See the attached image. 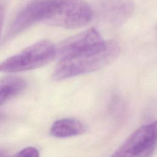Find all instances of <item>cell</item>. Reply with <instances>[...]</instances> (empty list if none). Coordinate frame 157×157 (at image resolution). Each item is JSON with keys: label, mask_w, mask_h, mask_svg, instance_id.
<instances>
[{"label": "cell", "mask_w": 157, "mask_h": 157, "mask_svg": "<svg viewBox=\"0 0 157 157\" xmlns=\"http://www.w3.org/2000/svg\"><path fill=\"white\" fill-rule=\"evenodd\" d=\"M93 17V9L84 0H30L17 15L10 28L18 34L34 24L43 22L75 29L86 25Z\"/></svg>", "instance_id": "1"}, {"label": "cell", "mask_w": 157, "mask_h": 157, "mask_svg": "<svg viewBox=\"0 0 157 157\" xmlns=\"http://www.w3.org/2000/svg\"><path fill=\"white\" fill-rule=\"evenodd\" d=\"M56 48L48 40H40L0 63V72H18L39 68L50 62Z\"/></svg>", "instance_id": "3"}, {"label": "cell", "mask_w": 157, "mask_h": 157, "mask_svg": "<svg viewBox=\"0 0 157 157\" xmlns=\"http://www.w3.org/2000/svg\"><path fill=\"white\" fill-rule=\"evenodd\" d=\"M3 119H4V115L0 113V123L2 121Z\"/></svg>", "instance_id": "11"}, {"label": "cell", "mask_w": 157, "mask_h": 157, "mask_svg": "<svg viewBox=\"0 0 157 157\" xmlns=\"http://www.w3.org/2000/svg\"><path fill=\"white\" fill-rule=\"evenodd\" d=\"M17 156H29V157H37L39 155V151L37 148L33 147H26L20 151H18L16 155Z\"/></svg>", "instance_id": "9"}, {"label": "cell", "mask_w": 157, "mask_h": 157, "mask_svg": "<svg viewBox=\"0 0 157 157\" xmlns=\"http://www.w3.org/2000/svg\"><path fill=\"white\" fill-rule=\"evenodd\" d=\"M156 32H157V25H156Z\"/></svg>", "instance_id": "13"}, {"label": "cell", "mask_w": 157, "mask_h": 157, "mask_svg": "<svg viewBox=\"0 0 157 157\" xmlns=\"http://www.w3.org/2000/svg\"><path fill=\"white\" fill-rule=\"evenodd\" d=\"M100 5L104 17L115 26L126 22L135 8L132 0H102Z\"/></svg>", "instance_id": "5"}, {"label": "cell", "mask_w": 157, "mask_h": 157, "mask_svg": "<svg viewBox=\"0 0 157 157\" xmlns=\"http://www.w3.org/2000/svg\"><path fill=\"white\" fill-rule=\"evenodd\" d=\"M26 86V81L19 77L7 76L1 78L0 105L20 94Z\"/></svg>", "instance_id": "8"}, {"label": "cell", "mask_w": 157, "mask_h": 157, "mask_svg": "<svg viewBox=\"0 0 157 157\" xmlns=\"http://www.w3.org/2000/svg\"><path fill=\"white\" fill-rule=\"evenodd\" d=\"M4 17H5V8L3 4L0 2V38L1 36L2 25L4 21Z\"/></svg>", "instance_id": "10"}, {"label": "cell", "mask_w": 157, "mask_h": 157, "mask_svg": "<svg viewBox=\"0 0 157 157\" xmlns=\"http://www.w3.org/2000/svg\"><path fill=\"white\" fill-rule=\"evenodd\" d=\"M120 50L117 41L104 39L78 49L60 58L53 78L61 80L101 69L115 59Z\"/></svg>", "instance_id": "2"}, {"label": "cell", "mask_w": 157, "mask_h": 157, "mask_svg": "<svg viewBox=\"0 0 157 157\" xmlns=\"http://www.w3.org/2000/svg\"><path fill=\"white\" fill-rule=\"evenodd\" d=\"M5 155H6L4 154V153H2V151H0V156H5Z\"/></svg>", "instance_id": "12"}, {"label": "cell", "mask_w": 157, "mask_h": 157, "mask_svg": "<svg viewBox=\"0 0 157 157\" xmlns=\"http://www.w3.org/2000/svg\"><path fill=\"white\" fill-rule=\"evenodd\" d=\"M50 132L53 137L66 138L83 133L85 127L78 120L66 118L55 121L51 126Z\"/></svg>", "instance_id": "7"}, {"label": "cell", "mask_w": 157, "mask_h": 157, "mask_svg": "<svg viewBox=\"0 0 157 157\" xmlns=\"http://www.w3.org/2000/svg\"><path fill=\"white\" fill-rule=\"evenodd\" d=\"M157 147V121L134 131L115 150L112 156H150Z\"/></svg>", "instance_id": "4"}, {"label": "cell", "mask_w": 157, "mask_h": 157, "mask_svg": "<svg viewBox=\"0 0 157 157\" xmlns=\"http://www.w3.org/2000/svg\"><path fill=\"white\" fill-rule=\"evenodd\" d=\"M103 40L99 32L94 28H91L79 34L73 36L63 41L59 46L58 53L59 58L67 55L78 49L83 48Z\"/></svg>", "instance_id": "6"}]
</instances>
